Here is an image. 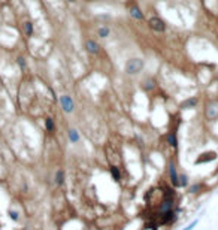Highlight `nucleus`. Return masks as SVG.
I'll list each match as a JSON object with an SVG mask.
<instances>
[{"mask_svg":"<svg viewBox=\"0 0 218 230\" xmlns=\"http://www.w3.org/2000/svg\"><path fill=\"white\" fill-rule=\"evenodd\" d=\"M178 181H179V185H182V187H185V185H187V177H185V175L178 177Z\"/></svg>","mask_w":218,"mask_h":230,"instance_id":"nucleus-18","label":"nucleus"},{"mask_svg":"<svg viewBox=\"0 0 218 230\" xmlns=\"http://www.w3.org/2000/svg\"><path fill=\"white\" fill-rule=\"evenodd\" d=\"M17 63L19 64V67H21V69H24V67H26V60H24L22 57H18V58H17Z\"/></svg>","mask_w":218,"mask_h":230,"instance_id":"nucleus-20","label":"nucleus"},{"mask_svg":"<svg viewBox=\"0 0 218 230\" xmlns=\"http://www.w3.org/2000/svg\"><path fill=\"white\" fill-rule=\"evenodd\" d=\"M67 2H70V3H73V2H75V0H67Z\"/></svg>","mask_w":218,"mask_h":230,"instance_id":"nucleus-22","label":"nucleus"},{"mask_svg":"<svg viewBox=\"0 0 218 230\" xmlns=\"http://www.w3.org/2000/svg\"><path fill=\"white\" fill-rule=\"evenodd\" d=\"M69 141L72 142V143H76V142L79 141V133H78L76 129H70L69 130Z\"/></svg>","mask_w":218,"mask_h":230,"instance_id":"nucleus-12","label":"nucleus"},{"mask_svg":"<svg viewBox=\"0 0 218 230\" xmlns=\"http://www.w3.org/2000/svg\"><path fill=\"white\" fill-rule=\"evenodd\" d=\"M142 87H144V90H146V91H151V90H154V87H155V82H154L152 79L146 78L145 81L142 82Z\"/></svg>","mask_w":218,"mask_h":230,"instance_id":"nucleus-13","label":"nucleus"},{"mask_svg":"<svg viewBox=\"0 0 218 230\" xmlns=\"http://www.w3.org/2000/svg\"><path fill=\"white\" fill-rule=\"evenodd\" d=\"M197 223H199V220H194L193 223H190L187 227H184V230H191V229H194L196 226H197Z\"/></svg>","mask_w":218,"mask_h":230,"instance_id":"nucleus-19","label":"nucleus"},{"mask_svg":"<svg viewBox=\"0 0 218 230\" xmlns=\"http://www.w3.org/2000/svg\"><path fill=\"white\" fill-rule=\"evenodd\" d=\"M167 142L173 146V148H176L178 146V142H176V135L175 133H170L169 136H167Z\"/></svg>","mask_w":218,"mask_h":230,"instance_id":"nucleus-15","label":"nucleus"},{"mask_svg":"<svg viewBox=\"0 0 218 230\" xmlns=\"http://www.w3.org/2000/svg\"><path fill=\"white\" fill-rule=\"evenodd\" d=\"M58 102H60V106H61V109H63V111H64L66 114H70V112L73 111V108H75L73 99L70 97V96H67V94H63V96H60Z\"/></svg>","mask_w":218,"mask_h":230,"instance_id":"nucleus-2","label":"nucleus"},{"mask_svg":"<svg viewBox=\"0 0 218 230\" xmlns=\"http://www.w3.org/2000/svg\"><path fill=\"white\" fill-rule=\"evenodd\" d=\"M22 32H24V35L29 36V37L33 35V24H32V21H24V24H22Z\"/></svg>","mask_w":218,"mask_h":230,"instance_id":"nucleus-10","label":"nucleus"},{"mask_svg":"<svg viewBox=\"0 0 218 230\" xmlns=\"http://www.w3.org/2000/svg\"><path fill=\"white\" fill-rule=\"evenodd\" d=\"M97 35H99V37H108L111 35V29L106 27V26H102V27L97 29Z\"/></svg>","mask_w":218,"mask_h":230,"instance_id":"nucleus-11","label":"nucleus"},{"mask_svg":"<svg viewBox=\"0 0 218 230\" xmlns=\"http://www.w3.org/2000/svg\"><path fill=\"white\" fill-rule=\"evenodd\" d=\"M9 217H11L12 220H18V214L15 212V211H9Z\"/></svg>","mask_w":218,"mask_h":230,"instance_id":"nucleus-21","label":"nucleus"},{"mask_svg":"<svg viewBox=\"0 0 218 230\" xmlns=\"http://www.w3.org/2000/svg\"><path fill=\"white\" fill-rule=\"evenodd\" d=\"M217 159V154L215 153H205V154H202L199 159L196 160V164H202V163H206V161H212V160Z\"/></svg>","mask_w":218,"mask_h":230,"instance_id":"nucleus-6","label":"nucleus"},{"mask_svg":"<svg viewBox=\"0 0 218 230\" xmlns=\"http://www.w3.org/2000/svg\"><path fill=\"white\" fill-rule=\"evenodd\" d=\"M111 173H112V177H114L115 181H118V179H120V170H118L115 166H111Z\"/></svg>","mask_w":218,"mask_h":230,"instance_id":"nucleus-16","label":"nucleus"},{"mask_svg":"<svg viewBox=\"0 0 218 230\" xmlns=\"http://www.w3.org/2000/svg\"><path fill=\"white\" fill-rule=\"evenodd\" d=\"M124 70L127 72L128 75H138L144 70V61L141 58H130L126 61Z\"/></svg>","mask_w":218,"mask_h":230,"instance_id":"nucleus-1","label":"nucleus"},{"mask_svg":"<svg viewBox=\"0 0 218 230\" xmlns=\"http://www.w3.org/2000/svg\"><path fill=\"white\" fill-rule=\"evenodd\" d=\"M85 50L88 51V53H91V54H97L99 53V45L94 42V40H87L85 42Z\"/></svg>","mask_w":218,"mask_h":230,"instance_id":"nucleus-8","label":"nucleus"},{"mask_svg":"<svg viewBox=\"0 0 218 230\" xmlns=\"http://www.w3.org/2000/svg\"><path fill=\"white\" fill-rule=\"evenodd\" d=\"M45 127H46V130H48V132H54V130H55L54 120H53L51 117H48V118L45 120Z\"/></svg>","mask_w":218,"mask_h":230,"instance_id":"nucleus-14","label":"nucleus"},{"mask_svg":"<svg viewBox=\"0 0 218 230\" xmlns=\"http://www.w3.org/2000/svg\"><path fill=\"white\" fill-rule=\"evenodd\" d=\"M128 12H130V17L135 18V19H144V14L141 12V9L136 6V5H133V6H130V9H128Z\"/></svg>","mask_w":218,"mask_h":230,"instance_id":"nucleus-7","label":"nucleus"},{"mask_svg":"<svg viewBox=\"0 0 218 230\" xmlns=\"http://www.w3.org/2000/svg\"><path fill=\"white\" fill-rule=\"evenodd\" d=\"M63 178H64V172H63V170H58V172H57V175H55V181H57V184H63Z\"/></svg>","mask_w":218,"mask_h":230,"instance_id":"nucleus-17","label":"nucleus"},{"mask_svg":"<svg viewBox=\"0 0 218 230\" xmlns=\"http://www.w3.org/2000/svg\"><path fill=\"white\" fill-rule=\"evenodd\" d=\"M197 105V97H190L187 100H184L181 103V108L182 109H190V108H194Z\"/></svg>","mask_w":218,"mask_h":230,"instance_id":"nucleus-9","label":"nucleus"},{"mask_svg":"<svg viewBox=\"0 0 218 230\" xmlns=\"http://www.w3.org/2000/svg\"><path fill=\"white\" fill-rule=\"evenodd\" d=\"M205 115L208 120H217L218 118V102H211L205 108Z\"/></svg>","mask_w":218,"mask_h":230,"instance_id":"nucleus-3","label":"nucleus"},{"mask_svg":"<svg viewBox=\"0 0 218 230\" xmlns=\"http://www.w3.org/2000/svg\"><path fill=\"white\" fill-rule=\"evenodd\" d=\"M169 173H170V179H172V184L175 187H179V181H178V173H176V167H175V163L170 161L169 163Z\"/></svg>","mask_w":218,"mask_h":230,"instance_id":"nucleus-5","label":"nucleus"},{"mask_svg":"<svg viewBox=\"0 0 218 230\" xmlns=\"http://www.w3.org/2000/svg\"><path fill=\"white\" fill-rule=\"evenodd\" d=\"M149 27H151L154 32H160V33H163L164 30H166V24H164V21L160 17L149 18Z\"/></svg>","mask_w":218,"mask_h":230,"instance_id":"nucleus-4","label":"nucleus"}]
</instances>
